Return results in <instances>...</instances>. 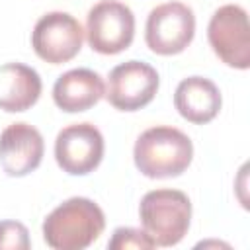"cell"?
<instances>
[{
    "mask_svg": "<svg viewBox=\"0 0 250 250\" xmlns=\"http://www.w3.org/2000/svg\"><path fill=\"white\" fill-rule=\"evenodd\" d=\"M193 158L191 139L170 125H156L139 135L133 146L137 170L152 180L176 178L188 170Z\"/></svg>",
    "mask_w": 250,
    "mask_h": 250,
    "instance_id": "obj_1",
    "label": "cell"
},
{
    "mask_svg": "<svg viewBox=\"0 0 250 250\" xmlns=\"http://www.w3.org/2000/svg\"><path fill=\"white\" fill-rule=\"evenodd\" d=\"M207 39L213 53L227 66L238 70L250 66V25L242 6L225 4L217 8L207 25Z\"/></svg>",
    "mask_w": 250,
    "mask_h": 250,
    "instance_id": "obj_4",
    "label": "cell"
},
{
    "mask_svg": "<svg viewBox=\"0 0 250 250\" xmlns=\"http://www.w3.org/2000/svg\"><path fill=\"white\" fill-rule=\"evenodd\" d=\"M31 246L27 227L20 221H0V250H27Z\"/></svg>",
    "mask_w": 250,
    "mask_h": 250,
    "instance_id": "obj_15",
    "label": "cell"
},
{
    "mask_svg": "<svg viewBox=\"0 0 250 250\" xmlns=\"http://www.w3.org/2000/svg\"><path fill=\"white\" fill-rule=\"evenodd\" d=\"M221 92L217 84L205 76L184 78L174 92V105L178 113L195 125L209 123L221 111Z\"/></svg>",
    "mask_w": 250,
    "mask_h": 250,
    "instance_id": "obj_12",
    "label": "cell"
},
{
    "mask_svg": "<svg viewBox=\"0 0 250 250\" xmlns=\"http://www.w3.org/2000/svg\"><path fill=\"white\" fill-rule=\"evenodd\" d=\"M43 152V135L25 121L12 123L0 133V166L12 178H21L37 170Z\"/></svg>",
    "mask_w": 250,
    "mask_h": 250,
    "instance_id": "obj_10",
    "label": "cell"
},
{
    "mask_svg": "<svg viewBox=\"0 0 250 250\" xmlns=\"http://www.w3.org/2000/svg\"><path fill=\"white\" fill-rule=\"evenodd\" d=\"M105 94L104 80L90 68H72L61 74L53 86V102L66 113H78L94 107Z\"/></svg>",
    "mask_w": 250,
    "mask_h": 250,
    "instance_id": "obj_11",
    "label": "cell"
},
{
    "mask_svg": "<svg viewBox=\"0 0 250 250\" xmlns=\"http://www.w3.org/2000/svg\"><path fill=\"white\" fill-rule=\"evenodd\" d=\"M139 219L143 230L156 246H176L188 234L191 223V201L180 189H152L141 199Z\"/></svg>",
    "mask_w": 250,
    "mask_h": 250,
    "instance_id": "obj_3",
    "label": "cell"
},
{
    "mask_svg": "<svg viewBox=\"0 0 250 250\" xmlns=\"http://www.w3.org/2000/svg\"><path fill=\"white\" fill-rule=\"evenodd\" d=\"M43 84L35 68L23 62L0 66V109L8 113L25 111L37 104Z\"/></svg>",
    "mask_w": 250,
    "mask_h": 250,
    "instance_id": "obj_13",
    "label": "cell"
},
{
    "mask_svg": "<svg viewBox=\"0 0 250 250\" xmlns=\"http://www.w3.org/2000/svg\"><path fill=\"white\" fill-rule=\"evenodd\" d=\"M105 229L102 207L88 197H70L43 221V238L53 250H84Z\"/></svg>",
    "mask_w": 250,
    "mask_h": 250,
    "instance_id": "obj_2",
    "label": "cell"
},
{
    "mask_svg": "<svg viewBox=\"0 0 250 250\" xmlns=\"http://www.w3.org/2000/svg\"><path fill=\"white\" fill-rule=\"evenodd\" d=\"M158 86V72L148 62L127 61L111 68L104 96L119 111H137L154 100Z\"/></svg>",
    "mask_w": 250,
    "mask_h": 250,
    "instance_id": "obj_9",
    "label": "cell"
},
{
    "mask_svg": "<svg viewBox=\"0 0 250 250\" xmlns=\"http://www.w3.org/2000/svg\"><path fill=\"white\" fill-rule=\"evenodd\" d=\"M88 45L100 55H117L133 43L135 16L119 0H100L86 16Z\"/></svg>",
    "mask_w": 250,
    "mask_h": 250,
    "instance_id": "obj_5",
    "label": "cell"
},
{
    "mask_svg": "<svg viewBox=\"0 0 250 250\" xmlns=\"http://www.w3.org/2000/svg\"><path fill=\"white\" fill-rule=\"evenodd\" d=\"M84 43L80 21L66 12H49L41 16L31 31V47L35 55L49 64L72 61Z\"/></svg>",
    "mask_w": 250,
    "mask_h": 250,
    "instance_id": "obj_7",
    "label": "cell"
},
{
    "mask_svg": "<svg viewBox=\"0 0 250 250\" xmlns=\"http://www.w3.org/2000/svg\"><path fill=\"white\" fill-rule=\"evenodd\" d=\"M156 244L152 242V238L145 230L133 229V227H119V229H115L111 240L107 242V248L109 250H129V248H135V250H150Z\"/></svg>",
    "mask_w": 250,
    "mask_h": 250,
    "instance_id": "obj_14",
    "label": "cell"
},
{
    "mask_svg": "<svg viewBox=\"0 0 250 250\" xmlns=\"http://www.w3.org/2000/svg\"><path fill=\"white\" fill-rule=\"evenodd\" d=\"M104 135L94 123H72L59 131L55 139V160L70 176L94 172L104 158Z\"/></svg>",
    "mask_w": 250,
    "mask_h": 250,
    "instance_id": "obj_8",
    "label": "cell"
},
{
    "mask_svg": "<svg viewBox=\"0 0 250 250\" xmlns=\"http://www.w3.org/2000/svg\"><path fill=\"white\" fill-rule=\"evenodd\" d=\"M195 35L193 10L184 2H166L150 10L145 25L146 47L156 55L182 53Z\"/></svg>",
    "mask_w": 250,
    "mask_h": 250,
    "instance_id": "obj_6",
    "label": "cell"
}]
</instances>
